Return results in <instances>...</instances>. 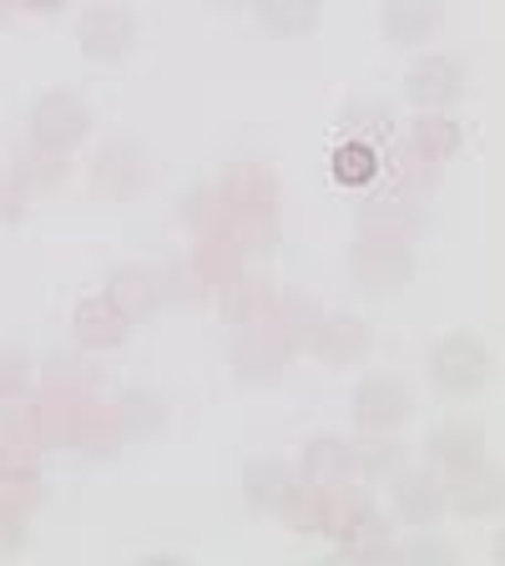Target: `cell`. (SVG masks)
Returning <instances> with one entry per match:
<instances>
[{
    "instance_id": "17",
    "label": "cell",
    "mask_w": 505,
    "mask_h": 566,
    "mask_svg": "<svg viewBox=\"0 0 505 566\" xmlns=\"http://www.w3.org/2000/svg\"><path fill=\"white\" fill-rule=\"evenodd\" d=\"M385 35L394 46H420L445 21V0H385Z\"/></svg>"
},
{
    "instance_id": "27",
    "label": "cell",
    "mask_w": 505,
    "mask_h": 566,
    "mask_svg": "<svg viewBox=\"0 0 505 566\" xmlns=\"http://www.w3.org/2000/svg\"><path fill=\"white\" fill-rule=\"evenodd\" d=\"M117 415H122V430L127 436H152V430H162L167 410L157 395H147V389H127L117 400Z\"/></svg>"
},
{
    "instance_id": "20",
    "label": "cell",
    "mask_w": 505,
    "mask_h": 566,
    "mask_svg": "<svg viewBox=\"0 0 505 566\" xmlns=\"http://www.w3.org/2000/svg\"><path fill=\"white\" fill-rule=\"evenodd\" d=\"M445 506H455L460 516H495V511H501V471L481 460L475 471L455 475V481H450Z\"/></svg>"
},
{
    "instance_id": "16",
    "label": "cell",
    "mask_w": 505,
    "mask_h": 566,
    "mask_svg": "<svg viewBox=\"0 0 505 566\" xmlns=\"http://www.w3.org/2000/svg\"><path fill=\"white\" fill-rule=\"evenodd\" d=\"M308 349H314L318 359H329V365H354V359L369 354V324L354 314H324L314 339H308Z\"/></svg>"
},
{
    "instance_id": "6",
    "label": "cell",
    "mask_w": 505,
    "mask_h": 566,
    "mask_svg": "<svg viewBox=\"0 0 505 566\" xmlns=\"http://www.w3.org/2000/svg\"><path fill=\"white\" fill-rule=\"evenodd\" d=\"M92 182L106 198H137L152 182V157L141 153L137 142H106L92 157Z\"/></svg>"
},
{
    "instance_id": "7",
    "label": "cell",
    "mask_w": 505,
    "mask_h": 566,
    "mask_svg": "<svg viewBox=\"0 0 505 566\" xmlns=\"http://www.w3.org/2000/svg\"><path fill=\"white\" fill-rule=\"evenodd\" d=\"M82 410H86V389L41 385V395H31V420H35V440H41V450L46 446H76Z\"/></svg>"
},
{
    "instance_id": "10",
    "label": "cell",
    "mask_w": 505,
    "mask_h": 566,
    "mask_svg": "<svg viewBox=\"0 0 505 566\" xmlns=\"http://www.w3.org/2000/svg\"><path fill=\"white\" fill-rule=\"evenodd\" d=\"M404 92H410L414 106H424V112H440V106H450L460 92H465V66H460L455 56H445V51H435V56H420L410 66V76H404Z\"/></svg>"
},
{
    "instance_id": "30",
    "label": "cell",
    "mask_w": 505,
    "mask_h": 566,
    "mask_svg": "<svg viewBox=\"0 0 505 566\" xmlns=\"http://www.w3.org/2000/svg\"><path fill=\"white\" fill-rule=\"evenodd\" d=\"M400 460H404V450H400V440H389V430H379L375 440H359V446H354L359 475H394Z\"/></svg>"
},
{
    "instance_id": "23",
    "label": "cell",
    "mask_w": 505,
    "mask_h": 566,
    "mask_svg": "<svg viewBox=\"0 0 505 566\" xmlns=\"http://www.w3.org/2000/svg\"><path fill=\"white\" fill-rule=\"evenodd\" d=\"M253 15L273 35H308L324 21V0H253Z\"/></svg>"
},
{
    "instance_id": "22",
    "label": "cell",
    "mask_w": 505,
    "mask_h": 566,
    "mask_svg": "<svg viewBox=\"0 0 505 566\" xmlns=\"http://www.w3.org/2000/svg\"><path fill=\"white\" fill-rule=\"evenodd\" d=\"M379 172L389 177V188H394V192H410V198H424V192L440 182V163H430L424 153H414L410 142L389 147V153L379 157Z\"/></svg>"
},
{
    "instance_id": "39",
    "label": "cell",
    "mask_w": 505,
    "mask_h": 566,
    "mask_svg": "<svg viewBox=\"0 0 505 566\" xmlns=\"http://www.w3.org/2000/svg\"><path fill=\"white\" fill-rule=\"evenodd\" d=\"M218 6H233V0H218Z\"/></svg>"
},
{
    "instance_id": "4",
    "label": "cell",
    "mask_w": 505,
    "mask_h": 566,
    "mask_svg": "<svg viewBox=\"0 0 505 566\" xmlns=\"http://www.w3.org/2000/svg\"><path fill=\"white\" fill-rule=\"evenodd\" d=\"M430 375L445 395H475L491 379V349L475 334H450L430 349Z\"/></svg>"
},
{
    "instance_id": "37",
    "label": "cell",
    "mask_w": 505,
    "mask_h": 566,
    "mask_svg": "<svg viewBox=\"0 0 505 566\" xmlns=\"http://www.w3.org/2000/svg\"><path fill=\"white\" fill-rule=\"evenodd\" d=\"M15 6H25V11H41V15H56L66 0H15Z\"/></svg>"
},
{
    "instance_id": "14",
    "label": "cell",
    "mask_w": 505,
    "mask_h": 566,
    "mask_svg": "<svg viewBox=\"0 0 505 566\" xmlns=\"http://www.w3.org/2000/svg\"><path fill=\"white\" fill-rule=\"evenodd\" d=\"M71 334H76V344H82V349H117L122 339H127L131 334V318L122 314L117 304H112V298L106 294H96V298H82V304H76V314H71Z\"/></svg>"
},
{
    "instance_id": "15",
    "label": "cell",
    "mask_w": 505,
    "mask_h": 566,
    "mask_svg": "<svg viewBox=\"0 0 505 566\" xmlns=\"http://www.w3.org/2000/svg\"><path fill=\"white\" fill-rule=\"evenodd\" d=\"M106 298L137 324V318H147L152 308H162V269H147V263L112 269V279H106Z\"/></svg>"
},
{
    "instance_id": "2",
    "label": "cell",
    "mask_w": 505,
    "mask_h": 566,
    "mask_svg": "<svg viewBox=\"0 0 505 566\" xmlns=\"http://www.w3.org/2000/svg\"><path fill=\"white\" fill-rule=\"evenodd\" d=\"M25 122H31V147H46V153H61V157L92 132L86 102L76 92H66V86H51V92L35 96Z\"/></svg>"
},
{
    "instance_id": "24",
    "label": "cell",
    "mask_w": 505,
    "mask_h": 566,
    "mask_svg": "<svg viewBox=\"0 0 505 566\" xmlns=\"http://www.w3.org/2000/svg\"><path fill=\"white\" fill-rule=\"evenodd\" d=\"M269 318H273V329L288 339V349L298 354V349H308V339H314L324 308H318L308 294H278L273 298V308H269Z\"/></svg>"
},
{
    "instance_id": "13",
    "label": "cell",
    "mask_w": 505,
    "mask_h": 566,
    "mask_svg": "<svg viewBox=\"0 0 505 566\" xmlns=\"http://www.w3.org/2000/svg\"><path fill=\"white\" fill-rule=\"evenodd\" d=\"M424 212H420V198H410V192H365L359 198V228L365 233H389V238H410L420 233Z\"/></svg>"
},
{
    "instance_id": "12",
    "label": "cell",
    "mask_w": 505,
    "mask_h": 566,
    "mask_svg": "<svg viewBox=\"0 0 505 566\" xmlns=\"http://www.w3.org/2000/svg\"><path fill=\"white\" fill-rule=\"evenodd\" d=\"M218 198L228 212H278V177L263 163H233L218 182Z\"/></svg>"
},
{
    "instance_id": "25",
    "label": "cell",
    "mask_w": 505,
    "mask_h": 566,
    "mask_svg": "<svg viewBox=\"0 0 505 566\" xmlns=\"http://www.w3.org/2000/svg\"><path fill=\"white\" fill-rule=\"evenodd\" d=\"M122 440H127V430H122L117 405L86 400V410H82V430H76V446H82L86 455H117Z\"/></svg>"
},
{
    "instance_id": "1",
    "label": "cell",
    "mask_w": 505,
    "mask_h": 566,
    "mask_svg": "<svg viewBox=\"0 0 505 566\" xmlns=\"http://www.w3.org/2000/svg\"><path fill=\"white\" fill-rule=\"evenodd\" d=\"M349 273L359 289L369 294H400L414 273L410 238H389V233H365L349 248Z\"/></svg>"
},
{
    "instance_id": "32",
    "label": "cell",
    "mask_w": 505,
    "mask_h": 566,
    "mask_svg": "<svg viewBox=\"0 0 505 566\" xmlns=\"http://www.w3.org/2000/svg\"><path fill=\"white\" fill-rule=\"evenodd\" d=\"M25 202H31V188H25L11 167H0V223H21Z\"/></svg>"
},
{
    "instance_id": "11",
    "label": "cell",
    "mask_w": 505,
    "mask_h": 566,
    "mask_svg": "<svg viewBox=\"0 0 505 566\" xmlns=\"http://www.w3.org/2000/svg\"><path fill=\"white\" fill-rule=\"evenodd\" d=\"M298 475H304V485H318V491H344L359 475L354 446L339 436H314L304 446V455H298Z\"/></svg>"
},
{
    "instance_id": "21",
    "label": "cell",
    "mask_w": 505,
    "mask_h": 566,
    "mask_svg": "<svg viewBox=\"0 0 505 566\" xmlns=\"http://www.w3.org/2000/svg\"><path fill=\"white\" fill-rule=\"evenodd\" d=\"M218 289H223V314L233 318V324H253V318H269L273 298H278L273 279H263V273H233V279H223Z\"/></svg>"
},
{
    "instance_id": "36",
    "label": "cell",
    "mask_w": 505,
    "mask_h": 566,
    "mask_svg": "<svg viewBox=\"0 0 505 566\" xmlns=\"http://www.w3.org/2000/svg\"><path fill=\"white\" fill-rule=\"evenodd\" d=\"M394 556H414V562H455V552H450L445 542H414V546H404V552H394Z\"/></svg>"
},
{
    "instance_id": "28",
    "label": "cell",
    "mask_w": 505,
    "mask_h": 566,
    "mask_svg": "<svg viewBox=\"0 0 505 566\" xmlns=\"http://www.w3.org/2000/svg\"><path fill=\"white\" fill-rule=\"evenodd\" d=\"M334 177L339 182H349V188H365V182H375L379 177V153L369 147V142H344L339 153H334Z\"/></svg>"
},
{
    "instance_id": "31",
    "label": "cell",
    "mask_w": 505,
    "mask_h": 566,
    "mask_svg": "<svg viewBox=\"0 0 505 566\" xmlns=\"http://www.w3.org/2000/svg\"><path fill=\"white\" fill-rule=\"evenodd\" d=\"M208 294V279H202L198 263H172L162 269V304H198Z\"/></svg>"
},
{
    "instance_id": "33",
    "label": "cell",
    "mask_w": 505,
    "mask_h": 566,
    "mask_svg": "<svg viewBox=\"0 0 505 566\" xmlns=\"http://www.w3.org/2000/svg\"><path fill=\"white\" fill-rule=\"evenodd\" d=\"M25 385H31V359L15 349H0V400L25 395Z\"/></svg>"
},
{
    "instance_id": "19",
    "label": "cell",
    "mask_w": 505,
    "mask_h": 566,
    "mask_svg": "<svg viewBox=\"0 0 505 566\" xmlns=\"http://www.w3.org/2000/svg\"><path fill=\"white\" fill-rule=\"evenodd\" d=\"M294 491H298L294 465H283V460H248L243 495L253 511H283L294 501Z\"/></svg>"
},
{
    "instance_id": "9",
    "label": "cell",
    "mask_w": 505,
    "mask_h": 566,
    "mask_svg": "<svg viewBox=\"0 0 505 566\" xmlns=\"http://www.w3.org/2000/svg\"><path fill=\"white\" fill-rule=\"evenodd\" d=\"M424 455H430V465H435L445 481H455V475L475 471V465L485 460V436L475 430V424H465V420L435 424L430 440H424Z\"/></svg>"
},
{
    "instance_id": "5",
    "label": "cell",
    "mask_w": 505,
    "mask_h": 566,
    "mask_svg": "<svg viewBox=\"0 0 505 566\" xmlns=\"http://www.w3.org/2000/svg\"><path fill=\"white\" fill-rule=\"evenodd\" d=\"M76 41L92 61H117L131 51L137 41V15L117 0H102V6H86L82 21H76Z\"/></svg>"
},
{
    "instance_id": "26",
    "label": "cell",
    "mask_w": 505,
    "mask_h": 566,
    "mask_svg": "<svg viewBox=\"0 0 505 566\" xmlns=\"http://www.w3.org/2000/svg\"><path fill=\"white\" fill-rule=\"evenodd\" d=\"M404 142L414 153L430 157V163H450L460 153V122H450L445 112H420L410 122V132H404Z\"/></svg>"
},
{
    "instance_id": "29",
    "label": "cell",
    "mask_w": 505,
    "mask_h": 566,
    "mask_svg": "<svg viewBox=\"0 0 505 566\" xmlns=\"http://www.w3.org/2000/svg\"><path fill=\"white\" fill-rule=\"evenodd\" d=\"M11 172L21 177L31 192H41V188H56L61 177H66V163H61V153H46V147H25Z\"/></svg>"
},
{
    "instance_id": "3",
    "label": "cell",
    "mask_w": 505,
    "mask_h": 566,
    "mask_svg": "<svg viewBox=\"0 0 505 566\" xmlns=\"http://www.w3.org/2000/svg\"><path fill=\"white\" fill-rule=\"evenodd\" d=\"M288 354L294 349H288V339L273 329V318H253V324H238L228 359H233L238 379H248V385H269V379L283 375Z\"/></svg>"
},
{
    "instance_id": "8",
    "label": "cell",
    "mask_w": 505,
    "mask_h": 566,
    "mask_svg": "<svg viewBox=\"0 0 505 566\" xmlns=\"http://www.w3.org/2000/svg\"><path fill=\"white\" fill-rule=\"evenodd\" d=\"M410 410H414L410 389L389 375H369L354 389V420L365 424V430H400L410 420Z\"/></svg>"
},
{
    "instance_id": "35",
    "label": "cell",
    "mask_w": 505,
    "mask_h": 566,
    "mask_svg": "<svg viewBox=\"0 0 505 566\" xmlns=\"http://www.w3.org/2000/svg\"><path fill=\"white\" fill-rule=\"evenodd\" d=\"M41 379H46V385H66V389H86V375L76 369V359H66V354H51Z\"/></svg>"
},
{
    "instance_id": "18",
    "label": "cell",
    "mask_w": 505,
    "mask_h": 566,
    "mask_svg": "<svg viewBox=\"0 0 505 566\" xmlns=\"http://www.w3.org/2000/svg\"><path fill=\"white\" fill-rule=\"evenodd\" d=\"M440 511H445V481H435L424 471L394 475V516L404 526H435Z\"/></svg>"
},
{
    "instance_id": "34",
    "label": "cell",
    "mask_w": 505,
    "mask_h": 566,
    "mask_svg": "<svg viewBox=\"0 0 505 566\" xmlns=\"http://www.w3.org/2000/svg\"><path fill=\"white\" fill-rule=\"evenodd\" d=\"M349 137L375 147L379 137H389V117L379 112V106H359V112H349Z\"/></svg>"
},
{
    "instance_id": "38",
    "label": "cell",
    "mask_w": 505,
    "mask_h": 566,
    "mask_svg": "<svg viewBox=\"0 0 505 566\" xmlns=\"http://www.w3.org/2000/svg\"><path fill=\"white\" fill-rule=\"evenodd\" d=\"M11 11H15V0H0V21H11Z\"/></svg>"
}]
</instances>
